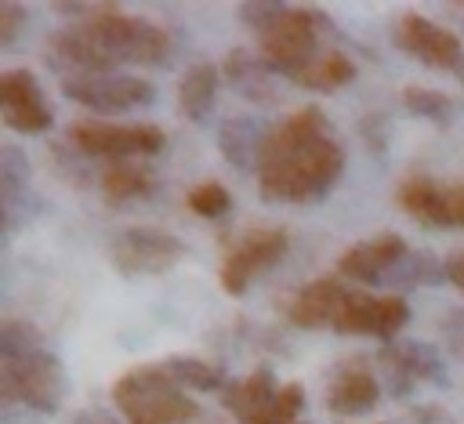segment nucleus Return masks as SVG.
Segmentation results:
<instances>
[{
  "instance_id": "25",
  "label": "nucleus",
  "mask_w": 464,
  "mask_h": 424,
  "mask_svg": "<svg viewBox=\"0 0 464 424\" xmlns=\"http://www.w3.org/2000/svg\"><path fill=\"white\" fill-rule=\"evenodd\" d=\"M163 366L170 370V377L181 384V388H196V391H225L228 377L218 362H207L199 355H170L163 359Z\"/></svg>"
},
{
  "instance_id": "3",
  "label": "nucleus",
  "mask_w": 464,
  "mask_h": 424,
  "mask_svg": "<svg viewBox=\"0 0 464 424\" xmlns=\"http://www.w3.org/2000/svg\"><path fill=\"white\" fill-rule=\"evenodd\" d=\"M65 399V366L44 344L40 330L22 319L0 326V402L11 413H54Z\"/></svg>"
},
{
  "instance_id": "24",
  "label": "nucleus",
  "mask_w": 464,
  "mask_h": 424,
  "mask_svg": "<svg viewBox=\"0 0 464 424\" xmlns=\"http://www.w3.org/2000/svg\"><path fill=\"white\" fill-rule=\"evenodd\" d=\"M352 80H355V62L341 51H323L294 83H301L308 91H341Z\"/></svg>"
},
{
  "instance_id": "18",
  "label": "nucleus",
  "mask_w": 464,
  "mask_h": 424,
  "mask_svg": "<svg viewBox=\"0 0 464 424\" xmlns=\"http://www.w3.org/2000/svg\"><path fill=\"white\" fill-rule=\"evenodd\" d=\"M29 159L22 156L18 145L0 149V217H4V236H14L18 225L29 217Z\"/></svg>"
},
{
  "instance_id": "16",
  "label": "nucleus",
  "mask_w": 464,
  "mask_h": 424,
  "mask_svg": "<svg viewBox=\"0 0 464 424\" xmlns=\"http://www.w3.org/2000/svg\"><path fill=\"white\" fill-rule=\"evenodd\" d=\"M406 254H410V246H406V239H402L399 232H377V236H370V239L348 246V250L337 257V275L388 290V279H392L395 268L406 261Z\"/></svg>"
},
{
  "instance_id": "2",
  "label": "nucleus",
  "mask_w": 464,
  "mask_h": 424,
  "mask_svg": "<svg viewBox=\"0 0 464 424\" xmlns=\"http://www.w3.org/2000/svg\"><path fill=\"white\" fill-rule=\"evenodd\" d=\"M167 58L170 36L163 25L109 7L91 11L47 40V62L54 72H62V80L116 72V65H163Z\"/></svg>"
},
{
  "instance_id": "20",
  "label": "nucleus",
  "mask_w": 464,
  "mask_h": 424,
  "mask_svg": "<svg viewBox=\"0 0 464 424\" xmlns=\"http://www.w3.org/2000/svg\"><path fill=\"white\" fill-rule=\"evenodd\" d=\"M344 283L341 279H312V283H304L297 294H294V301L286 304V319L294 323V326H301V330H330V323H334V312H337V304H341V297H344Z\"/></svg>"
},
{
  "instance_id": "30",
  "label": "nucleus",
  "mask_w": 464,
  "mask_h": 424,
  "mask_svg": "<svg viewBox=\"0 0 464 424\" xmlns=\"http://www.w3.org/2000/svg\"><path fill=\"white\" fill-rule=\"evenodd\" d=\"M72 424H120V420H116V413H109V410H80V413L72 417Z\"/></svg>"
},
{
  "instance_id": "9",
  "label": "nucleus",
  "mask_w": 464,
  "mask_h": 424,
  "mask_svg": "<svg viewBox=\"0 0 464 424\" xmlns=\"http://www.w3.org/2000/svg\"><path fill=\"white\" fill-rule=\"evenodd\" d=\"M410 323V304L399 294H366V290H344L330 330L352 333V337H377L388 341Z\"/></svg>"
},
{
  "instance_id": "21",
  "label": "nucleus",
  "mask_w": 464,
  "mask_h": 424,
  "mask_svg": "<svg viewBox=\"0 0 464 424\" xmlns=\"http://www.w3.org/2000/svg\"><path fill=\"white\" fill-rule=\"evenodd\" d=\"M272 76H276V72L261 62V54H250V51H243V47H236V51L225 54V80H228L246 101H257V105L276 101L279 94H276V80H272Z\"/></svg>"
},
{
  "instance_id": "15",
  "label": "nucleus",
  "mask_w": 464,
  "mask_h": 424,
  "mask_svg": "<svg viewBox=\"0 0 464 424\" xmlns=\"http://www.w3.org/2000/svg\"><path fill=\"white\" fill-rule=\"evenodd\" d=\"M0 112L14 134H44L54 123L44 87L29 69H7L0 76Z\"/></svg>"
},
{
  "instance_id": "31",
  "label": "nucleus",
  "mask_w": 464,
  "mask_h": 424,
  "mask_svg": "<svg viewBox=\"0 0 464 424\" xmlns=\"http://www.w3.org/2000/svg\"><path fill=\"white\" fill-rule=\"evenodd\" d=\"M450 337H453V344H457V348H464V312L450 319Z\"/></svg>"
},
{
  "instance_id": "12",
  "label": "nucleus",
  "mask_w": 464,
  "mask_h": 424,
  "mask_svg": "<svg viewBox=\"0 0 464 424\" xmlns=\"http://www.w3.org/2000/svg\"><path fill=\"white\" fill-rule=\"evenodd\" d=\"M395 47L406 51L410 58L424 62L428 69H442V72H450L464 83V43L453 29L410 11L395 25Z\"/></svg>"
},
{
  "instance_id": "26",
  "label": "nucleus",
  "mask_w": 464,
  "mask_h": 424,
  "mask_svg": "<svg viewBox=\"0 0 464 424\" xmlns=\"http://www.w3.org/2000/svg\"><path fill=\"white\" fill-rule=\"evenodd\" d=\"M402 105L410 116H420L435 127H450L457 120V101L431 87H402Z\"/></svg>"
},
{
  "instance_id": "19",
  "label": "nucleus",
  "mask_w": 464,
  "mask_h": 424,
  "mask_svg": "<svg viewBox=\"0 0 464 424\" xmlns=\"http://www.w3.org/2000/svg\"><path fill=\"white\" fill-rule=\"evenodd\" d=\"M268 134H272V127H265V120H257V116H228L218 127V149L232 167L257 174Z\"/></svg>"
},
{
  "instance_id": "23",
  "label": "nucleus",
  "mask_w": 464,
  "mask_h": 424,
  "mask_svg": "<svg viewBox=\"0 0 464 424\" xmlns=\"http://www.w3.org/2000/svg\"><path fill=\"white\" fill-rule=\"evenodd\" d=\"M160 188V178L156 170H149L145 163L138 159H127V163H109L105 174H102V196L105 203H130V199H145Z\"/></svg>"
},
{
  "instance_id": "11",
  "label": "nucleus",
  "mask_w": 464,
  "mask_h": 424,
  "mask_svg": "<svg viewBox=\"0 0 464 424\" xmlns=\"http://www.w3.org/2000/svg\"><path fill=\"white\" fill-rule=\"evenodd\" d=\"M286 246H290V236L283 228H246L225 250L221 275H218L221 279V290L232 294V297L246 294L257 275H265L268 268H276L283 261Z\"/></svg>"
},
{
  "instance_id": "6",
  "label": "nucleus",
  "mask_w": 464,
  "mask_h": 424,
  "mask_svg": "<svg viewBox=\"0 0 464 424\" xmlns=\"http://www.w3.org/2000/svg\"><path fill=\"white\" fill-rule=\"evenodd\" d=\"M221 406L239 424H297V413L304 410V388L297 381L279 384L272 366H254L246 377L225 384Z\"/></svg>"
},
{
  "instance_id": "32",
  "label": "nucleus",
  "mask_w": 464,
  "mask_h": 424,
  "mask_svg": "<svg viewBox=\"0 0 464 424\" xmlns=\"http://www.w3.org/2000/svg\"><path fill=\"white\" fill-rule=\"evenodd\" d=\"M297 424H304V420H297Z\"/></svg>"
},
{
  "instance_id": "8",
  "label": "nucleus",
  "mask_w": 464,
  "mask_h": 424,
  "mask_svg": "<svg viewBox=\"0 0 464 424\" xmlns=\"http://www.w3.org/2000/svg\"><path fill=\"white\" fill-rule=\"evenodd\" d=\"M185 257V243L174 232H163L156 225H130L120 228L109 243V261L120 275H163Z\"/></svg>"
},
{
  "instance_id": "22",
  "label": "nucleus",
  "mask_w": 464,
  "mask_h": 424,
  "mask_svg": "<svg viewBox=\"0 0 464 424\" xmlns=\"http://www.w3.org/2000/svg\"><path fill=\"white\" fill-rule=\"evenodd\" d=\"M218 87H221V72L214 62H196L185 69L181 83H178V109L185 120L203 123L214 105H218Z\"/></svg>"
},
{
  "instance_id": "28",
  "label": "nucleus",
  "mask_w": 464,
  "mask_h": 424,
  "mask_svg": "<svg viewBox=\"0 0 464 424\" xmlns=\"http://www.w3.org/2000/svg\"><path fill=\"white\" fill-rule=\"evenodd\" d=\"M25 22V11L18 4H0V47H11L18 29Z\"/></svg>"
},
{
  "instance_id": "5",
  "label": "nucleus",
  "mask_w": 464,
  "mask_h": 424,
  "mask_svg": "<svg viewBox=\"0 0 464 424\" xmlns=\"http://www.w3.org/2000/svg\"><path fill=\"white\" fill-rule=\"evenodd\" d=\"M112 402L127 424H188L199 413L196 399L185 395L163 362H145L120 373L112 384Z\"/></svg>"
},
{
  "instance_id": "29",
  "label": "nucleus",
  "mask_w": 464,
  "mask_h": 424,
  "mask_svg": "<svg viewBox=\"0 0 464 424\" xmlns=\"http://www.w3.org/2000/svg\"><path fill=\"white\" fill-rule=\"evenodd\" d=\"M442 272H446V283L464 294V250H453V254L442 261Z\"/></svg>"
},
{
  "instance_id": "1",
  "label": "nucleus",
  "mask_w": 464,
  "mask_h": 424,
  "mask_svg": "<svg viewBox=\"0 0 464 424\" xmlns=\"http://www.w3.org/2000/svg\"><path fill=\"white\" fill-rule=\"evenodd\" d=\"M344 170V149L319 105H304L272 127L261 163L257 192L272 203H319Z\"/></svg>"
},
{
  "instance_id": "17",
  "label": "nucleus",
  "mask_w": 464,
  "mask_h": 424,
  "mask_svg": "<svg viewBox=\"0 0 464 424\" xmlns=\"http://www.w3.org/2000/svg\"><path fill=\"white\" fill-rule=\"evenodd\" d=\"M381 399V381L366 362H341L326 388V410L337 417L370 413Z\"/></svg>"
},
{
  "instance_id": "4",
  "label": "nucleus",
  "mask_w": 464,
  "mask_h": 424,
  "mask_svg": "<svg viewBox=\"0 0 464 424\" xmlns=\"http://www.w3.org/2000/svg\"><path fill=\"white\" fill-rule=\"evenodd\" d=\"M239 18L257 33V54L276 76L297 80L323 51L326 14L290 4H239Z\"/></svg>"
},
{
  "instance_id": "13",
  "label": "nucleus",
  "mask_w": 464,
  "mask_h": 424,
  "mask_svg": "<svg viewBox=\"0 0 464 424\" xmlns=\"http://www.w3.org/2000/svg\"><path fill=\"white\" fill-rule=\"evenodd\" d=\"M395 199L420 225L464 228V181H439L428 174H410L399 185Z\"/></svg>"
},
{
  "instance_id": "7",
  "label": "nucleus",
  "mask_w": 464,
  "mask_h": 424,
  "mask_svg": "<svg viewBox=\"0 0 464 424\" xmlns=\"http://www.w3.org/2000/svg\"><path fill=\"white\" fill-rule=\"evenodd\" d=\"M69 141L94 159L127 163V159H149L163 152L167 134L152 123H102V120H76L69 127Z\"/></svg>"
},
{
  "instance_id": "27",
  "label": "nucleus",
  "mask_w": 464,
  "mask_h": 424,
  "mask_svg": "<svg viewBox=\"0 0 464 424\" xmlns=\"http://www.w3.org/2000/svg\"><path fill=\"white\" fill-rule=\"evenodd\" d=\"M185 203H188V210L196 214V217H207V221H218V217H225L228 210H232V192L221 185V181H199V185H192L188 192H185Z\"/></svg>"
},
{
  "instance_id": "14",
  "label": "nucleus",
  "mask_w": 464,
  "mask_h": 424,
  "mask_svg": "<svg viewBox=\"0 0 464 424\" xmlns=\"http://www.w3.org/2000/svg\"><path fill=\"white\" fill-rule=\"evenodd\" d=\"M377 362L384 366L388 381L395 384L392 388L395 395H406L413 384H435V388L450 384V370H446V359L439 355V348L428 341H417V337L384 344L377 352Z\"/></svg>"
},
{
  "instance_id": "10",
  "label": "nucleus",
  "mask_w": 464,
  "mask_h": 424,
  "mask_svg": "<svg viewBox=\"0 0 464 424\" xmlns=\"http://www.w3.org/2000/svg\"><path fill=\"white\" fill-rule=\"evenodd\" d=\"M62 94L98 116H120V112H134L156 101V87L130 72L72 76V80H62Z\"/></svg>"
}]
</instances>
